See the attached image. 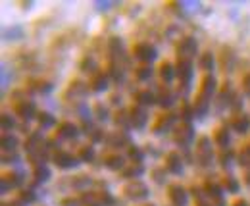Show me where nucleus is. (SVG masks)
<instances>
[{
    "mask_svg": "<svg viewBox=\"0 0 250 206\" xmlns=\"http://www.w3.org/2000/svg\"><path fill=\"white\" fill-rule=\"evenodd\" d=\"M196 158L200 162V166H210L214 160V150H212V141L210 137L202 135L196 141Z\"/></svg>",
    "mask_w": 250,
    "mask_h": 206,
    "instance_id": "f257e3e1",
    "label": "nucleus"
},
{
    "mask_svg": "<svg viewBox=\"0 0 250 206\" xmlns=\"http://www.w3.org/2000/svg\"><path fill=\"white\" fill-rule=\"evenodd\" d=\"M124 193L125 197L131 199V201H143V199L148 197V187L141 179H133L124 187Z\"/></svg>",
    "mask_w": 250,
    "mask_h": 206,
    "instance_id": "f03ea898",
    "label": "nucleus"
},
{
    "mask_svg": "<svg viewBox=\"0 0 250 206\" xmlns=\"http://www.w3.org/2000/svg\"><path fill=\"white\" fill-rule=\"evenodd\" d=\"M175 75L179 77V83L183 85V91H188L190 79H192V62H190V60L177 58V66H175Z\"/></svg>",
    "mask_w": 250,
    "mask_h": 206,
    "instance_id": "7ed1b4c3",
    "label": "nucleus"
},
{
    "mask_svg": "<svg viewBox=\"0 0 250 206\" xmlns=\"http://www.w3.org/2000/svg\"><path fill=\"white\" fill-rule=\"evenodd\" d=\"M198 54V45H196V41L192 39V37H185V39H181V43L177 45V58L181 60H190Z\"/></svg>",
    "mask_w": 250,
    "mask_h": 206,
    "instance_id": "20e7f679",
    "label": "nucleus"
},
{
    "mask_svg": "<svg viewBox=\"0 0 250 206\" xmlns=\"http://www.w3.org/2000/svg\"><path fill=\"white\" fill-rule=\"evenodd\" d=\"M204 193H206V197L212 201L214 206H225V201H223V187H221L219 183L212 181V179H206V183H204Z\"/></svg>",
    "mask_w": 250,
    "mask_h": 206,
    "instance_id": "39448f33",
    "label": "nucleus"
},
{
    "mask_svg": "<svg viewBox=\"0 0 250 206\" xmlns=\"http://www.w3.org/2000/svg\"><path fill=\"white\" fill-rule=\"evenodd\" d=\"M52 162H54L58 168H62V170H69V168L79 166V162H81V160H79V156H75V154H71V152L58 150V152H54Z\"/></svg>",
    "mask_w": 250,
    "mask_h": 206,
    "instance_id": "423d86ee",
    "label": "nucleus"
},
{
    "mask_svg": "<svg viewBox=\"0 0 250 206\" xmlns=\"http://www.w3.org/2000/svg\"><path fill=\"white\" fill-rule=\"evenodd\" d=\"M14 110H16V114H18L20 118L23 119V121H29V119H33V118H37V116H39L35 102H33V100H27V98H21V100H18Z\"/></svg>",
    "mask_w": 250,
    "mask_h": 206,
    "instance_id": "0eeeda50",
    "label": "nucleus"
},
{
    "mask_svg": "<svg viewBox=\"0 0 250 206\" xmlns=\"http://www.w3.org/2000/svg\"><path fill=\"white\" fill-rule=\"evenodd\" d=\"M133 54H135V58L141 60L143 64H150L152 60H156V48L152 46V45H148V43H139V45H135V48H133Z\"/></svg>",
    "mask_w": 250,
    "mask_h": 206,
    "instance_id": "6e6552de",
    "label": "nucleus"
},
{
    "mask_svg": "<svg viewBox=\"0 0 250 206\" xmlns=\"http://www.w3.org/2000/svg\"><path fill=\"white\" fill-rule=\"evenodd\" d=\"M216 91H218V83H216V77H214L212 73L204 75V79H202V85H200V91H198V96L210 102V100H212V96L216 94Z\"/></svg>",
    "mask_w": 250,
    "mask_h": 206,
    "instance_id": "1a4fd4ad",
    "label": "nucleus"
},
{
    "mask_svg": "<svg viewBox=\"0 0 250 206\" xmlns=\"http://www.w3.org/2000/svg\"><path fill=\"white\" fill-rule=\"evenodd\" d=\"M167 195H169V201H171V205H173V206H187L188 193L183 189V187H181V185H177V183L169 185Z\"/></svg>",
    "mask_w": 250,
    "mask_h": 206,
    "instance_id": "9d476101",
    "label": "nucleus"
},
{
    "mask_svg": "<svg viewBox=\"0 0 250 206\" xmlns=\"http://www.w3.org/2000/svg\"><path fill=\"white\" fill-rule=\"evenodd\" d=\"M129 118H131V127H135V129H143L145 125H146V110L143 108V106H139V104H135L131 110H129Z\"/></svg>",
    "mask_w": 250,
    "mask_h": 206,
    "instance_id": "9b49d317",
    "label": "nucleus"
},
{
    "mask_svg": "<svg viewBox=\"0 0 250 206\" xmlns=\"http://www.w3.org/2000/svg\"><path fill=\"white\" fill-rule=\"evenodd\" d=\"M166 170L173 176H179L183 172V158L179 152H169L166 156Z\"/></svg>",
    "mask_w": 250,
    "mask_h": 206,
    "instance_id": "f8f14e48",
    "label": "nucleus"
},
{
    "mask_svg": "<svg viewBox=\"0 0 250 206\" xmlns=\"http://www.w3.org/2000/svg\"><path fill=\"white\" fill-rule=\"evenodd\" d=\"M194 133H192V127L190 123H181V127L175 131V143L181 145V147H188V143L192 141Z\"/></svg>",
    "mask_w": 250,
    "mask_h": 206,
    "instance_id": "ddd939ff",
    "label": "nucleus"
},
{
    "mask_svg": "<svg viewBox=\"0 0 250 206\" xmlns=\"http://www.w3.org/2000/svg\"><path fill=\"white\" fill-rule=\"evenodd\" d=\"M231 129L237 131V133H241V135H245L250 129V118L247 114H243V112L241 114H235L231 118Z\"/></svg>",
    "mask_w": 250,
    "mask_h": 206,
    "instance_id": "4468645a",
    "label": "nucleus"
},
{
    "mask_svg": "<svg viewBox=\"0 0 250 206\" xmlns=\"http://www.w3.org/2000/svg\"><path fill=\"white\" fill-rule=\"evenodd\" d=\"M156 100H158V104H160L162 108H169V106H173V102H175L173 92H171V89L167 87V85H162V87L158 89Z\"/></svg>",
    "mask_w": 250,
    "mask_h": 206,
    "instance_id": "2eb2a0df",
    "label": "nucleus"
},
{
    "mask_svg": "<svg viewBox=\"0 0 250 206\" xmlns=\"http://www.w3.org/2000/svg\"><path fill=\"white\" fill-rule=\"evenodd\" d=\"M58 137L62 139H77L79 137V127L71 121H62L58 125Z\"/></svg>",
    "mask_w": 250,
    "mask_h": 206,
    "instance_id": "dca6fc26",
    "label": "nucleus"
},
{
    "mask_svg": "<svg viewBox=\"0 0 250 206\" xmlns=\"http://www.w3.org/2000/svg\"><path fill=\"white\" fill-rule=\"evenodd\" d=\"M175 114H162L158 121L154 123V133H164V131H169L171 127H173V123H175Z\"/></svg>",
    "mask_w": 250,
    "mask_h": 206,
    "instance_id": "f3484780",
    "label": "nucleus"
},
{
    "mask_svg": "<svg viewBox=\"0 0 250 206\" xmlns=\"http://www.w3.org/2000/svg\"><path fill=\"white\" fill-rule=\"evenodd\" d=\"M135 102H137L139 106H143V108H146V106H152V104H158L156 94H154L152 91H148V89H145V91H139V92L135 94Z\"/></svg>",
    "mask_w": 250,
    "mask_h": 206,
    "instance_id": "a211bd4d",
    "label": "nucleus"
},
{
    "mask_svg": "<svg viewBox=\"0 0 250 206\" xmlns=\"http://www.w3.org/2000/svg\"><path fill=\"white\" fill-rule=\"evenodd\" d=\"M214 143H216L221 150L229 148V143H231V133H229V129H227V127H219L218 131H216V135H214Z\"/></svg>",
    "mask_w": 250,
    "mask_h": 206,
    "instance_id": "6ab92c4d",
    "label": "nucleus"
},
{
    "mask_svg": "<svg viewBox=\"0 0 250 206\" xmlns=\"http://www.w3.org/2000/svg\"><path fill=\"white\" fill-rule=\"evenodd\" d=\"M91 89L94 92H100V91H106L108 89V75L104 71H96L91 79Z\"/></svg>",
    "mask_w": 250,
    "mask_h": 206,
    "instance_id": "aec40b11",
    "label": "nucleus"
},
{
    "mask_svg": "<svg viewBox=\"0 0 250 206\" xmlns=\"http://www.w3.org/2000/svg\"><path fill=\"white\" fill-rule=\"evenodd\" d=\"M104 164H106L108 170H114V172H120V170L124 172L125 170V158L122 154H112V156H108Z\"/></svg>",
    "mask_w": 250,
    "mask_h": 206,
    "instance_id": "412c9836",
    "label": "nucleus"
},
{
    "mask_svg": "<svg viewBox=\"0 0 250 206\" xmlns=\"http://www.w3.org/2000/svg\"><path fill=\"white\" fill-rule=\"evenodd\" d=\"M106 141L110 143V147H114V148H120V147H124V145H129V137H127L125 131H116V133L108 135Z\"/></svg>",
    "mask_w": 250,
    "mask_h": 206,
    "instance_id": "4be33fe9",
    "label": "nucleus"
},
{
    "mask_svg": "<svg viewBox=\"0 0 250 206\" xmlns=\"http://www.w3.org/2000/svg\"><path fill=\"white\" fill-rule=\"evenodd\" d=\"M108 73H110V77L114 79V81H120V79H124V64L120 62L118 58H112L110 60V69H108Z\"/></svg>",
    "mask_w": 250,
    "mask_h": 206,
    "instance_id": "5701e85b",
    "label": "nucleus"
},
{
    "mask_svg": "<svg viewBox=\"0 0 250 206\" xmlns=\"http://www.w3.org/2000/svg\"><path fill=\"white\" fill-rule=\"evenodd\" d=\"M145 174V168H143V164H131V166H125V170L122 172V176L125 179H129V181H133V179H139V177Z\"/></svg>",
    "mask_w": 250,
    "mask_h": 206,
    "instance_id": "b1692460",
    "label": "nucleus"
},
{
    "mask_svg": "<svg viewBox=\"0 0 250 206\" xmlns=\"http://www.w3.org/2000/svg\"><path fill=\"white\" fill-rule=\"evenodd\" d=\"M160 77H162V81H166V85L167 83H171L173 81V77H175V68L169 64V62H162V66H160Z\"/></svg>",
    "mask_w": 250,
    "mask_h": 206,
    "instance_id": "393cba45",
    "label": "nucleus"
},
{
    "mask_svg": "<svg viewBox=\"0 0 250 206\" xmlns=\"http://www.w3.org/2000/svg\"><path fill=\"white\" fill-rule=\"evenodd\" d=\"M33 176H35V183H44L50 179V170L46 164H39V166H35Z\"/></svg>",
    "mask_w": 250,
    "mask_h": 206,
    "instance_id": "a878e982",
    "label": "nucleus"
},
{
    "mask_svg": "<svg viewBox=\"0 0 250 206\" xmlns=\"http://www.w3.org/2000/svg\"><path fill=\"white\" fill-rule=\"evenodd\" d=\"M0 145H2V148H4V152H14L16 147H18V139H16L12 133H2Z\"/></svg>",
    "mask_w": 250,
    "mask_h": 206,
    "instance_id": "bb28decb",
    "label": "nucleus"
},
{
    "mask_svg": "<svg viewBox=\"0 0 250 206\" xmlns=\"http://www.w3.org/2000/svg\"><path fill=\"white\" fill-rule=\"evenodd\" d=\"M114 123L120 127V131H127V129L131 127V118H129V112H125V110L118 112V114L114 116Z\"/></svg>",
    "mask_w": 250,
    "mask_h": 206,
    "instance_id": "cd10ccee",
    "label": "nucleus"
},
{
    "mask_svg": "<svg viewBox=\"0 0 250 206\" xmlns=\"http://www.w3.org/2000/svg\"><path fill=\"white\" fill-rule=\"evenodd\" d=\"M135 77L139 81H146L152 77V66L150 64H141L139 68H135Z\"/></svg>",
    "mask_w": 250,
    "mask_h": 206,
    "instance_id": "c85d7f7f",
    "label": "nucleus"
},
{
    "mask_svg": "<svg viewBox=\"0 0 250 206\" xmlns=\"http://www.w3.org/2000/svg\"><path fill=\"white\" fill-rule=\"evenodd\" d=\"M37 119H39V125H41L42 129H50V127H54V123H56L54 116L48 114V112H39Z\"/></svg>",
    "mask_w": 250,
    "mask_h": 206,
    "instance_id": "c756f323",
    "label": "nucleus"
},
{
    "mask_svg": "<svg viewBox=\"0 0 250 206\" xmlns=\"http://www.w3.org/2000/svg\"><path fill=\"white\" fill-rule=\"evenodd\" d=\"M77 156H79V160H81V162H93L94 156H96L94 147H91V145L81 147V148H79V152H77Z\"/></svg>",
    "mask_w": 250,
    "mask_h": 206,
    "instance_id": "7c9ffc66",
    "label": "nucleus"
},
{
    "mask_svg": "<svg viewBox=\"0 0 250 206\" xmlns=\"http://www.w3.org/2000/svg\"><path fill=\"white\" fill-rule=\"evenodd\" d=\"M198 66H200V69H204V71H212V69H214V56H212V52H204V54L198 58Z\"/></svg>",
    "mask_w": 250,
    "mask_h": 206,
    "instance_id": "2f4dec72",
    "label": "nucleus"
},
{
    "mask_svg": "<svg viewBox=\"0 0 250 206\" xmlns=\"http://www.w3.org/2000/svg\"><path fill=\"white\" fill-rule=\"evenodd\" d=\"M94 199H96V203H98L100 206L114 205V199H112V195H110L108 191H96V193H94Z\"/></svg>",
    "mask_w": 250,
    "mask_h": 206,
    "instance_id": "473e14b6",
    "label": "nucleus"
},
{
    "mask_svg": "<svg viewBox=\"0 0 250 206\" xmlns=\"http://www.w3.org/2000/svg\"><path fill=\"white\" fill-rule=\"evenodd\" d=\"M87 91H89L87 85H83L81 81H73V83L69 85V91H67V92L73 94V96H81V98H83V96L87 94Z\"/></svg>",
    "mask_w": 250,
    "mask_h": 206,
    "instance_id": "72a5a7b5",
    "label": "nucleus"
},
{
    "mask_svg": "<svg viewBox=\"0 0 250 206\" xmlns=\"http://www.w3.org/2000/svg\"><path fill=\"white\" fill-rule=\"evenodd\" d=\"M129 160H131V164H143L145 152L139 147H129Z\"/></svg>",
    "mask_w": 250,
    "mask_h": 206,
    "instance_id": "f704fd0d",
    "label": "nucleus"
},
{
    "mask_svg": "<svg viewBox=\"0 0 250 206\" xmlns=\"http://www.w3.org/2000/svg\"><path fill=\"white\" fill-rule=\"evenodd\" d=\"M223 189H227V193H239V183L233 176L223 177Z\"/></svg>",
    "mask_w": 250,
    "mask_h": 206,
    "instance_id": "c9c22d12",
    "label": "nucleus"
},
{
    "mask_svg": "<svg viewBox=\"0 0 250 206\" xmlns=\"http://www.w3.org/2000/svg\"><path fill=\"white\" fill-rule=\"evenodd\" d=\"M231 162H233V150H231V148L221 150V154H219V164H221L223 168H227V166H231Z\"/></svg>",
    "mask_w": 250,
    "mask_h": 206,
    "instance_id": "e433bc0d",
    "label": "nucleus"
},
{
    "mask_svg": "<svg viewBox=\"0 0 250 206\" xmlns=\"http://www.w3.org/2000/svg\"><path fill=\"white\" fill-rule=\"evenodd\" d=\"M0 123H2V131L4 133H8V131H12L14 129V118L10 116V114H2V119H0Z\"/></svg>",
    "mask_w": 250,
    "mask_h": 206,
    "instance_id": "4c0bfd02",
    "label": "nucleus"
},
{
    "mask_svg": "<svg viewBox=\"0 0 250 206\" xmlns=\"http://www.w3.org/2000/svg\"><path fill=\"white\" fill-rule=\"evenodd\" d=\"M6 179H8V183H10L12 187H20V185L23 183V174H21V172H14V174L6 176Z\"/></svg>",
    "mask_w": 250,
    "mask_h": 206,
    "instance_id": "58836bf2",
    "label": "nucleus"
},
{
    "mask_svg": "<svg viewBox=\"0 0 250 206\" xmlns=\"http://www.w3.org/2000/svg\"><path fill=\"white\" fill-rule=\"evenodd\" d=\"M239 164L245 166V168H250V150L249 147H245L241 152H239Z\"/></svg>",
    "mask_w": 250,
    "mask_h": 206,
    "instance_id": "ea45409f",
    "label": "nucleus"
},
{
    "mask_svg": "<svg viewBox=\"0 0 250 206\" xmlns=\"http://www.w3.org/2000/svg\"><path fill=\"white\" fill-rule=\"evenodd\" d=\"M94 114H96V118L100 119V121H106V119H108V108L98 102V104L94 106Z\"/></svg>",
    "mask_w": 250,
    "mask_h": 206,
    "instance_id": "a19ab883",
    "label": "nucleus"
},
{
    "mask_svg": "<svg viewBox=\"0 0 250 206\" xmlns=\"http://www.w3.org/2000/svg\"><path fill=\"white\" fill-rule=\"evenodd\" d=\"M35 199H37V195L33 193L31 189H23V191L20 193V201H21V203H33Z\"/></svg>",
    "mask_w": 250,
    "mask_h": 206,
    "instance_id": "79ce46f5",
    "label": "nucleus"
},
{
    "mask_svg": "<svg viewBox=\"0 0 250 206\" xmlns=\"http://www.w3.org/2000/svg\"><path fill=\"white\" fill-rule=\"evenodd\" d=\"M50 89H52V85L46 83V81H39V83L31 85V91H37V92H48Z\"/></svg>",
    "mask_w": 250,
    "mask_h": 206,
    "instance_id": "37998d69",
    "label": "nucleus"
},
{
    "mask_svg": "<svg viewBox=\"0 0 250 206\" xmlns=\"http://www.w3.org/2000/svg\"><path fill=\"white\" fill-rule=\"evenodd\" d=\"M2 162L4 164H16L18 162V154L16 152H4L2 154Z\"/></svg>",
    "mask_w": 250,
    "mask_h": 206,
    "instance_id": "c03bdc74",
    "label": "nucleus"
},
{
    "mask_svg": "<svg viewBox=\"0 0 250 206\" xmlns=\"http://www.w3.org/2000/svg\"><path fill=\"white\" fill-rule=\"evenodd\" d=\"M91 135V139H93V143H100V141H104V133L98 129V127H94L93 131L89 133Z\"/></svg>",
    "mask_w": 250,
    "mask_h": 206,
    "instance_id": "a18cd8bd",
    "label": "nucleus"
},
{
    "mask_svg": "<svg viewBox=\"0 0 250 206\" xmlns=\"http://www.w3.org/2000/svg\"><path fill=\"white\" fill-rule=\"evenodd\" d=\"M85 185H91V179L87 176H79L77 181H73V187H85Z\"/></svg>",
    "mask_w": 250,
    "mask_h": 206,
    "instance_id": "49530a36",
    "label": "nucleus"
},
{
    "mask_svg": "<svg viewBox=\"0 0 250 206\" xmlns=\"http://www.w3.org/2000/svg\"><path fill=\"white\" fill-rule=\"evenodd\" d=\"M243 91H245V94L250 96V73H247L245 79H243Z\"/></svg>",
    "mask_w": 250,
    "mask_h": 206,
    "instance_id": "de8ad7c7",
    "label": "nucleus"
},
{
    "mask_svg": "<svg viewBox=\"0 0 250 206\" xmlns=\"http://www.w3.org/2000/svg\"><path fill=\"white\" fill-rule=\"evenodd\" d=\"M62 206H81V201L79 199H63Z\"/></svg>",
    "mask_w": 250,
    "mask_h": 206,
    "instance_id": "09e8293b",
    "label": "nucleus"
},
{
    "mask_svg": "<svg viewBox=\"0 0 250 206\" xmlns=\"http://www.w3.org/2000/svg\"><path fill=\"white\" fill-rule=\"evenodd\" d=\"M0 187H2V193H8V189L12 187L10 183H8V179H6V176L0 179Z\"/></svg>",
    "mask_w": 250,
    "mask_h": 206,
    "instance_id": "8fccbe9b",
    "label": "nucleus"
},
{
    "mask_svg": "<svg viewBox=\"0 0 250 206\" xmlns=\"http://www.w3.org/2000/svg\"><path fill=\"white\" fill-rule=\"evenodd\" d=\"M233 206H249V203H247V201L243 199V201H237V203H235Z\"/></svg>",
    "mask_w": 250,
    "mask_h": 206,
    "instance_id": "3c124183",
    "label": "nucleus"
},
{
    "mask_svg": "<svg viewBox=\"0 0 250 206\" xmlns=\"http://www.w3.org/2000/svg\"><path fill=\"white\" fill-rule=\"evenodd\" d=\"M245 183L250 187V170H249V174H247V177H245Z\"/></svg>",
    "mask_w": 250,
    "mask_h": 206,
    "instance_id": "603ef678",
    "label": "nucleus"
},
{
    "mask_svg": "<svg viewBox=\"0 0 250 206\" xmlns=\"http://www.w3.org/2000/svg\"><path fill=\"white\" fill-rule=\"evenodd\" d=\"M145 206H154V205H145Z\"/></svg>",
    "mask_w": 250,
    "mask_h": 206,
    "instance_id": "864d4df0",
    "label": "nucleus"
},
{
    "mask_svg": "<svg viewBox=\"0 0 250 206\" xmlns=\"http://www.w3.org/2000/svg\"><path fill=\"white\" fill-rule=\"evenodd\" d=\"M249 150H250V145H249Z\"/></svg>",
    "mask_w": 250,
    "mask_h": 206,
    "instance_id": "5fc2aeb1",
    "label": "nucleus"
}]
</instances>
